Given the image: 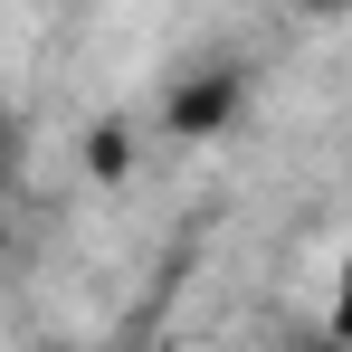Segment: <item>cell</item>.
Returning a JSON list of instances; mask_svg holds the SVG:
<instances>
[{"label":"cell","mask_w":352,"mask_h":352,"mask_svg":"<svg viewBox=\"0 0 352 352\" xmlns=\"http://www.w3.org/2000/svg\"><path fill=\"white\" fill-rule=\"evenodd\" d=\"M229 115H238V67H190L172 96H162V124H172L181 143H210Z\"/></svg>","instance_id":"1"},{"label":"cell","mask_w":352,"mask_h":352,"mask_svg":"<svg viewBox=\"0 0 352 352\" xmlns=\"http://www.w3.org/2000/svg\"><path fill=\"white\" fill-rule=\"evenodd\" d=\"M333 343L352 352V248H343V276H333Z\"/></svg>","instance_id":"2"},{"label":"cell","mask_w":352,"mask_h":352,"mask_svg":"<svg viewBox=\"0 0 352 352\" xmlns=\"http://www.w3.org/2000/svg\"><path fill=\"white\" fill-rule=\"evenodd\" d=\"M305 10H314V19H324V10H352V0H305Z\"/></svg>","instance_id":"3"},{"label":"cell","mask_w":352,"mask_h":352,"mask_svg":"<svg viewBox=\"0 0 352 352\" xmlns=\"http://www.w3.org/2000/svg\"><path fill=\"white\" fill-rule=\"evenodd\" d=\"M0 143H10V115H0Z\"/></svg>","instance_id":"4"}]
</instances>
